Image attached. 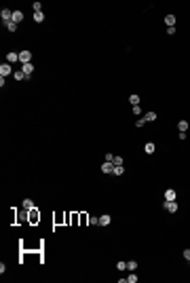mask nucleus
<instances>
[{"instance_id": "nucleus-1", "label": "nucleus", "mask_w": 190, "mask_h": 283, "mask_svg": "<svg viewBox=\"0 0 190 283\" xmlns=\"http://www.w3.org/2000/svg\"><path fill=\"white\" fill-rule=\"evenodd\" d=\"M19 61H21V66H23V63H32V51H28V49L21 51V53H19Z\"/></svg>"}, {"instance_id": "nucleus-2", "label": "nucleus", "mask_w": 190, "mask_h": 283, "mask_svg": "<svg viewBox=\"0 0 190 283\" xmlns=\"http://www.w3.org/2000/svg\"><path fill=\"white\" fill-rule=\"evenodd\" d=\"M0 17H2V21H4V23H8V21H13V11L4 6V9L0 11Z\"/></svg>"}, {"instance_id": "nucleus-3", "label": "nucleus", "mask_w": 190, "mask_h": 283, "mask_svg": "<svg viewBox=\"0 0 190 283\" xmlns=\"http://www.w3.org/2000/svg\"><path fill=\"white\" fill-rule=\"evenodd\" d=\"M8 74H15V72H13V68H11V63H6V61H4V63H0V76L4 78V76H8Z\"/></svg>"}, {"instance_id": "nucleus-4", "label": "nucleus", "mask_w": 190, "mask_h": 283, "mask_svg": "<svg viewBox=\"0 0 190 283\" xmlns=\"http://www.w3.org/2000/svg\"><path fill=\"white\" fill-rule=\"evenodd\" d=\"M163 207H165V209H167V211H169V213H175V211H178V209H180V207H178V203H175V201H165V203H163Z\"/></svg>"}, {"instance_id": "nucleus-5", "label": "nucleus", "mask_w": 190, "mask_h": 283, "mask_svg": "<svg viewBox=\"0 0 190 283\" xmlns=\"http://www.w3.org/2000/svg\"><path fill=\"white\" fill-rule=\"evenodd\" d=\"M101 171H103V173H112V171H114V163H112V161H103V163H101Z\"/></svg>"}, {"instance_id": "nucleus-6", "label": "nucleus", "mask_w": 190, "mask_h": 283, "mask_svg": "<svg viewBox=\"0 0 190 283\" xmlns=\"http://www.w3.org/2000/svg\"><path fill=\"white\" fill-rule=\"evenodd\" d=\"M15 61H19V53H15V51L6 53V63H15Z\"/></svg>"}, {"instance_id": "nucleus-7", "label": "nucleus", "mask_w": 190, "mask_h": 283, "mask_svg": "<svg viewBox=\"0 0 190 283\" xmlns=\"http://www.w3.org/2000/svg\"><path fill=\"white\" fill-rule=\"evenodd\" d=\"M21 72H23V74H28V76L32 78V72H34V63H23V66H21Z\"/></svg>"}, {"instance_id": "nucleus-8", "label": "nucleus", "mask_w": 190, "mask_h": 283, "mask_svg": "<svg viewBox=\"0 0 190 283\" xmlns=\"http://www.w3.org/2000/svg\"><path fill=\"white\" fill-rule=\"evenodd\" d=\"M21 207H23L25 211H32V209H36V205H34V201H32V199H25V201L21 203Z\"/></svg>"}, {"instance_id": "nucleus-9", "label": "nucleus", "mask_w": 190, "mask_h": 283, "mask_svg": "<svg viewBox=\"0 0 190 283\" xmlns=\"http://www.w3.org/2000/svg\"><path fill=\"white\" fill-rule=\"evenodd\" d=\"M175 196H178V192L173 188H167L165 190V201H175Z\"/></svg>"}, {"instance_id": "nucleus-10", "label": "nucleus", "mask_w": 190, "mask_h": 283, "mask_svg": "<svg viewBox=\"0 0 190 283\" xmlns=\"http://www.w3.org/2000/svg\"><path fill=\"white\" fill-rule=\"evenodd\" d=\"M110 222H112V216H108V213L99 216V226H108Z\"/></svg>"}, {"instance_id": "nucleus-11", "label": "nucleus", "mask_w": 190, "mask_h": 283, "mask_svg": "<svg viewBox=\"0 0 190 283\" xmlns=\"http://www.w3.org/2000/svg\"><path fill=\"white\" fill-rule=\"evenodd\" d=\"M165 23H167V28H173L175 26V15H171V13L165 15Z\"/></svg>"}, {"instance_id": "nucleus-12", "label": "nucleus", "mask_w": 190, "mask_h": 283, "mask_svg": "<svg viewBox=\"0 0 190 283\" xmlns=\"http://www.w3.org/2000/svg\"><path fill=\"white\" fill-rule=\"evenodd\" d=\"M188 127H190V123H188V121H186V118H182V121L178 123V129H180V131H184V133L188 131Z\"/></svg>"}, {"instance_id": "nucleus-13", "label": "nucleus", "mask_w": 190, "mask_h": 283, "mask_svg": "<svg viewBox=\"0 0 190 283\" xmlns=\"http://www.w3.org/2000/svg\"><path fill=\"white\" fill-rule=\"evenodd\" d=\"M13 21H15V23L23 21V13H21V11H13Z\"/></svg>"}, {"instance_id": "nucleus-14", "label": "nucleus", "mask_w": 190, "mask_h": 283, "mask_svg": "<svg viewBox=\"0 0 190 283\" xmlns=\"http://www.w3.org/2000/svg\"><path fill=\"white\" fill-rule=\"evenodd\" d=\"M13 76H15V80H30V76H28V74H23L21 70H19V72H15Z\"/></svg>"}, {"instance_id": "nucleus-15", "label": "nucleus", "mask_w": 190, "mask_h": 283, "mask_svg": "<svg viewBox=\"0 0 190 283\" xmlns=\"http://www.w3.org/2000/svg\"><path fill=\"white\" fill-rule=\"evenodd\" d=\"M144 118H146V123H152V121H156V112H144Z\"/></svg>"}, {"instance_id": "nucleus-16", "label": "nucleus", "mask_w": 190, "mask_h": 283, "mask_svg": "<svg viewBox=\"0 0 190 283\" xmlns=\"http://www.w3.org/2000/svg\"><path fill=\"white\" fill-rule=\"evenodd\" d=\"M123 173H125V165H114L112 176H123Z\"/></svg>"}, {"instance_id": "nucleus-17", "label": "nucleus", "mask_w": 190, "mask_h": 283, "mask_svg": "<svg viewBox=\"0 0 190 283\" xmlns=\"http://www.w3.org/2000/svg\"><path fill=\"white\" fill-rule=\"evenodd\" d=\"M129 104H131V106H137V104H140V95L131 93V95H129Z\"/></svg>"}, {"instance_id": "nucleus-18", "label": "nucleus", "mask_w": 190, "mask_h": 283, "mask_svg": "<svg viewBox=\"0 0 190 283\" xmlns=\"http://www.w3.org/2000/svg\"><path fill=\"white\" fill-rule=\"evenodd\" d=\"M34 21H36V23H42V21H45V13H42V11H40V13H34Z\"/></svg>"}, {"instance_id": "nucleus-19", "label": "nucleus", "mask_w": 190, "mask_h": 283, "mask_svg": "<svg viewBox=\"0 0 190 283\" xmlns=\"http://www.w3.org/2000/svg\"><path fill=\"white\" fill-rule=\"evenodd\" d=\"M144 150H146V152H148V154H152V152H154V150H156V146H154V144H152V142H148V144H146V146H144Z\"/></svg>"}, {"instance_id": "nucleus-20", "label": "nucleus", "mask_w": 190, "mask_h": 283, "mask_svg": "<svg viewBox=\"0 0 190 283\" xmlns=\"http://www.w3.org/2000/svg\"><path fill=\"white\" fill-rule=\"evenodd\" d=\"M4 26H6L8 32H17V23H15V21H8V23H4Z\"/></svg>"}, {"instance_id": "nucleus-21", "label": "nucleus", "mask_w": 190, "mask_h": 283, "mask_svg": "<svg viewBox=\"0 0 190 283\" xmlns=\"http://www.w3.org/2000/svg\"><path fill=\"white\" fill-rule=\"evenodd\" d=\"M32 9H34V13H40V11H42V4H40V2L36 0V2L32 4Z\"/></svg>"}, {"instance_id": "nucleus-22", "label": "nucleus", "mask_w": 190, "mask_h": 283, "mask_svg": "<svg viewBox=\"0 0 190 283\" xmlns=\"http://www.w3.org/2000/svg\"><path fill=\"white\" fill-rule=\"evenodd\" d=\"M127 268H129V271H135V268H137V262H135V260H129V262H127Z\"/></svg>"}, {"instance_id": "nucleus-23", "label": "nucleus", "mask_w": 190, "mask_h": 283, "mask_svg": "<svg viewBox=\"0 0 190 283\" xmlns=\"http://www.w3.org/2000/svg\"><path fill=\"white\" fill-rule=\"evenodd\" d=\"M89 224H93V226H99V218H97V216H91V218H89Z\"/></svg>"}, {"instance_id": "nucleus-24", "label": "nucleus", "mask_w": 190, "mask_h": 283, "mask_svg": "<svg viewBox=\"0 0 190 283\" xmlns=\"http://www.w3.org/2000/svg\"><path fill=\"white\" fill-rule=\"evenodd\" d=\"M127 283H137V275H135V273H131V275L127 277Z\"/></svg>"}, {"instance_id": "nucleus-25", "label": "nucleus", "mask_w": 190, "mask_h": 283, "mask_svg": "<svg viewBox=\"0 0 190 283\" xmlns=\"http://www.w3.org/2000/svg\"><path fill=\"white\" fill-rule=\"evenodd\" d=\"M116 268H118V271H125V268H127V262H125V260L116 262Z\"/></svg>"}, {"instance_id": "nucleus-26", "label": "nucleus", "mask_w": 190, "mask_h": 283, "mask_svg": "<svg viewBox=\"0 0 190 283\" xmlns=\"http://www.w3.org/2000/svg\"><path fill=\"white\" fill-rule=\"evenodd\" d=\"M131 110H133V114H137V116H140V114H142V108H140V104H137V106H133V108H131Z\"/></svg>"}, {"instance_id": "nucleus-27", "label": "nucleus", "mask_w": 190, "mask_h": 283, "mask_svg": "<svg viewBox=\"0 0 190 283\" xmlns=\"http://www.w3.org/2000/svg\"><path fill=\"white\" fill-rule=\"evenodd\" d=\"M144 125H146V118H137V123H135V127H144Z\"/></svg>"}, {"instance_id": "nucleus-28", "label": "nucleus", "mask_w": 190, "mask_h": 283, "mask_svg": "<svg viewBox=\"0 0 190 283\" xmlns=\"http://www.w3.org/2000/svg\"><path fill=\"white\" fill-rule=\"evenodd\" d=\"M112 163H114V165H123V156H114Z\"/></svg>"}, {"instance_id": "nucleus-29", "label": "nucleus", "mask_w": 190, "mask_h": 283, "mask_svg": "<svg viewBox=\"0 0 190 283\" xmlns=\"http://www.w3.org/2000/svg\"><path fill=\"white\" fill-rule=\"evenodd\" d=\"M184 258H186V262L190 264V249H184Z\"/></svg>"}, {"instance_id": "nucleus-30", "label": "nucleus", "mask_w": 190, "mask_h": 283, "mask_svg": "<svg viewBox=\"0 0 190 283\" xmlns=\"http://www.w3.org/2000/svg\"><path fill=\"white\" fill-rule=\"evenodd\" d=\"M167 34H169V36H173V34H175V26H173V28H167Z\"/></svg>"}, {"instance_id": "nucleus-31", "label": "nucleus", "mask_w": 190, "mask_h": 283, "mask_svg": "<svg viewBox=\"0 0 190 283\" xmlns=\"http://www.w3.org/2000/svg\"><path fill=\"white\" fill-rule=\"evenodd\" d=\"M106 161H114V154L112 152H106Z\"/></svg>"}]
</instances>
